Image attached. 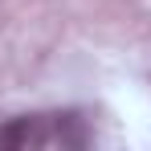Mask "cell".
<instances>
[{
    "mask_svg": "<svg viewBox=\"0 0 151 151\" xmlns=\"http://www.w3.org/2000/svg\"><path fill=\"white\" fill-rule=\"evenodd\" d=\"M41 139H45V131H41L37 119H8L0 127V147L4 151H29V147H37Z\"/></svg>",
    "mask_w": 151,
    "mask_h": 151,
    "instance_id": "1",
    "label": "cell"
},
{
    "mask_svg": "<svg viewBox=\"0 0 151 151\" xmlns=\"http://www.w3.org/2000/svg\"><path fill=\"white\" fill-rule=\"evenodd\" d=\"M57 139H61V143H70V147H82V143H86V131H82V119H74V114L57 119Z\"/></svg>",
    "mask_w": 151,
    "mask_h": 151,
    "instance_id": "2",
    "label": "cell"
}]
</instances>
